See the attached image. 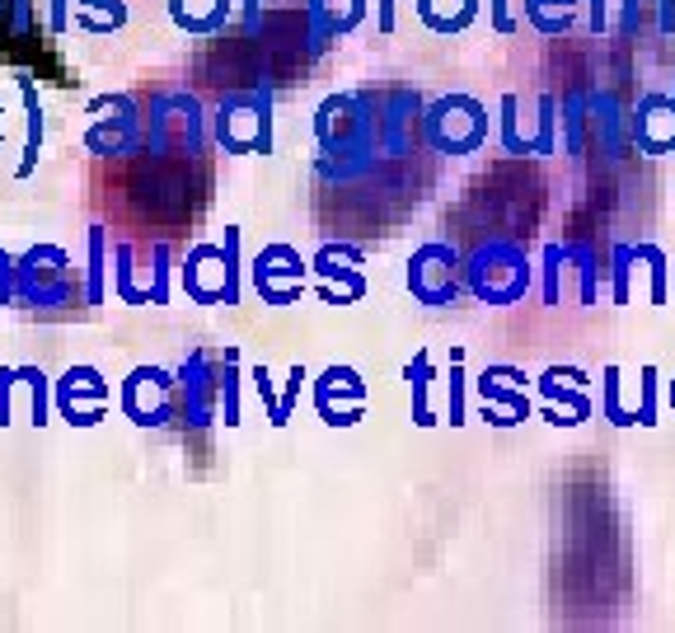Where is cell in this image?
<instances>
[{
  "instance_id": "cell-1",
  "label": "cell",
  "mask_w": 675,
  "mask_h": 633,
  "mask_svg": "<svg viewBox=\"0 0 675 633\" xmlns=\"http://www.w3.org/2000/svg\"><path fill=\"white\" fill-rule=\"evenodd\" d=\"M24 98H29V146H24V165H19V174H33L38 146H43V108H38V98H33V85H24Z\"/></svg>"
}]
</instances>
